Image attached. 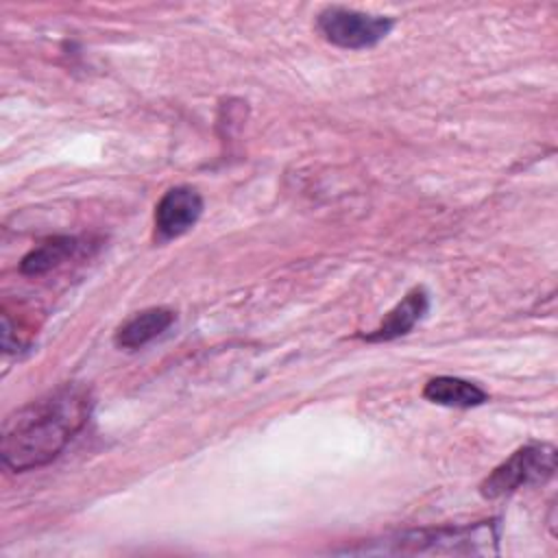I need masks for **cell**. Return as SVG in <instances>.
Instances as JSON below:
<instances>
[{"label":"cell","mask_w":558,"mask_h":558,"mask_svg":"<svg viewBox=\"0 0 558 558\" xmlns=\"http://www.w3.org/2000/svg\"><path fill=\"white\" fill-rule=\"evenodd\" d=\"M94 399L81 384H63L4 418L0 456L15 473L52 462L87 425Z\"/></svg>","instance_id":"6da1fadb"},{"label":"cell","mask_w":558,"mask_h":558,"mask_svg":"<svg viewBox=\"0 0 558 558\" xmlns=\"http://www.w3.org/2000/svg\"><path fill=\"white\" fill-rule=\"evenodd\" d=\"M499 525L495 519L469 523V525H440L410 530L379 541H368L360 547H344L336 554H436V556H475V554H497Z\"/></svg>","instance_id":"7a4b0ae2"},{"label":"cell","mask_w":558,"mask_h":558,"mask_svg":"<svg viewBox=\"0 0 558 558\" xmlns=\"http://www.w3.org/2000/svg\"><path fill=\"white\" fill-rule=\"evenodd\" d=\"M556 471V447L551 442H527L495 466L480 484L486 499L506 497L519 488L545 484Z\"/></svg>","instance_id":"3957f363"},{"label":"cell","mask_w":558,"mask_h":558,"mask_svg":"<svg viewBox=\"0 0 558 558\" xmlns=\"http://www.w3.org/2000/svg\"><path fill=\"white\" fill-rule=\"evenodd\" d=\"M395 22L386 15H373L347 7H327L316 17V28L320 35L347 50L373 48L388 37Z\"/></svg>","instance_id":"277c9868"},{"label":"cell","mask_w":558,"mask_h":558,"mask_svg":"<svg viewBox=\"0 0 558 558\" xmlns=\"http://www.w3.org/2000/svg\"><path fill=\"white\" fill-rule=\"evenodd\" d=\"M203 214V196L190 185H174L155 205V229L161 240L187 233Z\"/></svg>","instance_id":"5b68a950"},{"label":"cell","mask_w":558,"mask_h":558,"mask_svg":"<svg viewBox=\"0 0 558 558\" xmlns=\"http://www.w3.org/2000/svg\"><path fill=\"white\" fill-rule=\"evenodd\" d=\"M427 310H429V294L425 288L416 286L386 314L379 327H375L371 333L364 336V340L386 342V340L405 336L427 314Z\"/></svg>","instance_id":"8992f818"},{"label":"cell","mask_w":558,"mask_h":558,"mask_svg":"<svg viewBox=\"0 0 558 558\" xmlns=\"http://www.w3.org/2000/svg\"><path fill=\"white\" fill-rule=\"evenodd\" d=\"M174 323V312L168 307H148L131 316L126 323H122L113 336L116 347L120 349H142L155 338H159L170 325Z\"/></svg>","instance_id":"52a82bcc"},{"label":"cell","mask_w":558,"mask_h":558,"mask_svg":"<svg viewBox=\"0 0 558 558\" xmlns=\"http://www.w3.org/2000/svg\"><path fill=\"white\" fill-rule=\"evenodd\" d=\"M423 397L447 408H477L488 401V392L482 386L451 375L432 377L423 388Z\"/></svg>","instance_id":"ba28073f"},{"label":"cell","mask_w":558,"mask_h":558,"mask_svg":"<svg viewBox=\"0 0 558 558\" xmlns=\"http://www.w3.org/2000/svg\"><path fill=\"white\" fill-rule=\"evenodd\" d=\"M76 248H78V240L72 235L48 238L22 257L20 270L31 277L44 275V272L57 268L59 264H63L65 259H70L76 253Z\"/></svg>","instance_id":"9c48e42d"}]
</instances>
